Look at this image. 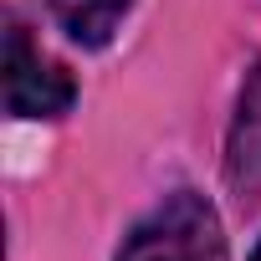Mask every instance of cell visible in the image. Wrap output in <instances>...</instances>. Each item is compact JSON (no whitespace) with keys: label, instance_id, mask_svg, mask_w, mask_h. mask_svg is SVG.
I'll return each mask as SVG.
<instances>
[{"label":"cell","instance_id":"2","mask_svg":"<svg viewBox=\"0 0 261 261\" xmlns=\"http://www.w3.org/2000/svg\"><path fill=\"white\" fill-rule=\"evenodd\" d=\"M77 102V82L67 67L46 62L21 26L6 31V113L11 118H62Z\"/></svg>","mask_w":261,"mask_h":261},{"label":"cell","instance_id":"1","mask_svg":"<svg viewBox=\"0 0 261 261\" xmlns=\"http://www.w3.org/2000/svg\"><path fill=\"white\" fill-rule=\"evenodd\" d=\"M118 261H230L225 225L200 190H174L123 236Z\"/></svg>","mask_w":261,"mask_h":261},{"label":"cell","instance_id":"5","mask_svg":"<svg viewBox=\"0 0 261 261\" xmlns=\"http://www.w3.org/2000/svg\"><path fill=\"white\" fill-rule=\"evenodd\" d=\"M251 261H261V246H256V251H251Z\"/></svg>","mask_w":261,"mask_h":261},{"label":"cell","instance_id":"4","mask_svg":"<svg viewBox=\"0 0 261 261\" xmlns=\"http://www.w3.org/2000/svg\"><path fill=\"white\" fill-rule=\"evenodd\" d=\"M128 6H134V0H51V16H57V26L67 31V41L97 51V46H108L113 31L123 26Z\"/></svg>","mask_w":261,"mask_h":261},{"label":"cell","instance_id":"3","mask_svg":"<svg viewBox=\"0 0 261 261\" xmlns=\"http://www.w3.org/2000/svg\"><path fill=\"white\" fill-rule=\"evenodd\" d=\"M230 185L256 195L261 190V67L251 72L241 92V113L230 128Z\"/></svg>","mask_w":261,"mask_h":261}]
</instances>
